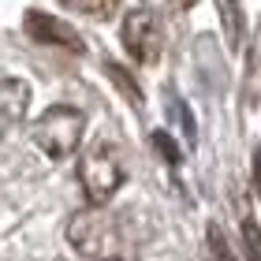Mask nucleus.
<instances>
[{"label":"nucleus","instance_id":"f257e3e1","mask_svg":"<svg viewBox=\"0 0 261 261\" xmlns=\"http://www.w3.org/2000/svg\"><path fill=\"white\" fill-rule=\"evenodd\" d=\"M67 243L75 246L82 257L101 261V257H116L120 254V228H116V217L105 205H86L79 213H71L67 220Z\"/></svg>","mask_w":261,"mask_h":261},{"label":"nucleus","instance_id":"f03ea898","mask_svg":"<svg viewBox=\"0 0 261 261\" xmlns=\"http://www.w3.org/2000/svg\"><path fill=\"white\" fill-rule=\"evenodd\" d=\"M82 130H86V116L75 105H53L34 120V146H38L49 161H64L79 149Z\"/></svg>","mask_w":261,"mask_h":261},{"label":"nucleus","instance_id":"7ed1b4c3","mask_svg":"<svg viewBox=\"0 0 261 261\" xmlns=\"http://www.w3.org/2000/svg\"><path fill=\"white\" fill-rule=\"evenodd\" d=\"M123 183V164L109 146H93L79 161V187L86 191L90 205H105Z\"/></svg>","mask_w":261,"mask_h":261},{"label":"nucleus","instance_id":"20e7f679","mask_svg":"<svg viewBox=\"0 0 261 261\" xmlns=\"http://www.w3.org/2000/svg\"><path fill=\"white\" fill-rule=\"evenodd\" d=\"M123 49L138 64H157L164 49V27L149 8H135L123 15Z\"/></svg>","mask_w":261,"mask_h":261},{"label":"nucleus","instance_id":"39448f33","mask_svg":"<svg viewBox=\"0 0 261 261\" xmlns=\"http://www.w3.org/2000/svg\"><path fill=\"white\" fill-rule=\"evenodd\" d=\"M27 38H34L38 45H56V49H67V53H82L86 41L75 27H67L64 19H53L45 11H27V22H22Z\"/></svg>","mask_w":261,"mask_h":261},{"label":"nucleus","instance_id":"423d86ee","mask_svg":"<svg viewBox=\"0 0 261 261\" xmlns=\"http://www.w3.org/2000/svg\"><path fill=\"white\" fill-rule=\"evenodd\" d=\"M27 109H30L27 79H4L0 82V142L27 120Z\"/></svg>","mask_w":261,"mask_h":261},{"label":"nucleus","instance_id":"0eeeda50","mask_svg":"<svg viewBox=\"0 0 261 261\" xmlns=\"http://www.w3.org/2000/svg\"><path fill=\"white\" fill-rule=\"evenodd\" d=\"M217 11H220V27H224V41L231 49H239L243 41V0H217Z\"/></svg>","mask_w":261,"mask_h":261},{"label":"nucleus","instance_id":"6e6552de","mask_svg":"<svg viewBox=\"0 0 261 261\" xmlns=\"http://www.w3.org/2000/svg\"><path fill=\"white\" fill-rule=\"evenodd\" d=\"M79 11H86V15L93 19H112L116 15V8H120V0H71Z\"/></svg>","mask_w":261,"mask_h":261},{"label":"nucleus","instance_id":"1a4fd4ad","mask_svg":"<svg viewBox=\"0 0 261 261\" xmlns=\"http://www.w3.org/2000/svg\"><path fill=\"white\" fill-rule=\"evenodd\" d=\"M109 75L116 79V86H120V90L127 93V97H130V105H142V93H138V86H135V79H130V75H127L123 67H116V64H109Z\"/></svg>","mask_w":261,"mask_h":261},{"label":"nucleus","instance_id":"9d476101","mask_svg":"<svg viewBox=\"0 0 261 261\" xmlns=\"http://www.w3.org/2000/svg\"><path fill=\"white\" fill-rule=\"evenodd\" d=\"M205 239H209V250H213V257H217V261H235V250L228 246V239H224L220 228H209Z\"/></svg>","mask_w":261,"mask_h":261},{"label":"nucleus","instance_id":"9b49d317","mask_svg":"<svg viewBox=\"0 0 261 261\" xmlns=\"http://www.w3.org/2000/svg\"><path fill=\"white\" fill-rule=\"evenodd\" d=\"M243 243H246V254H250V261H261V228L254 220L243 224Z\"/></svg>","mask_w":261,"mask_h":261},{"label":"nucleus","instance_id":"f8f14e48","mask_svg":"<svg viewBox=\"0 0 261 261\" xmlns=\"http://www.w3.org/2000/svg\"><path fill=\"white\" fill-rule=\"evenodd\" d=\"M153 146H157V149L164 153V157H168V164H175V161H179V149L172 146V138L164 135V130H157V135H153Z\"/></svg>","mask_w":261,"mask_h":261},{"label":"nucleus","instance_id":"ddd939ff","mask_svg":"<svg viewBox=\"0 0 261 261\" xmlns=\"http://www.w3.org/2000/svg\"><path fill=\"white\" fill-rule=\"evenodd\" d=\"M254 179H257V191H261V149H257V161H254Z\"/></svg>","mask_w":261,"mask_h":261},{"label":"nucleus","instance_id":"4468645a","mask_svg":"<svg viewBox=\"0 0 261 261\" xmlns=\"http://www.w3.org/2000/svg\"><path fill=\"white\" fill-rule=\"evenodd\" d=\"M175 4H179V8H194L198 0H175Z\"/></svg>","mask_w":261,"mask_h":261},{"label":"nucleus","instance_id":"2eb2a0df","mask_svg":"<svg viewBox=\"0 0 261 261\" xmlns=\"http://www.w3.org/2000/svg\"><path fill=\"white\" fill-rule=\"evenodd\" d=\"M101 261H127V257H120V254H116V257H101Z\"/></svg>","mask_w":261,"mask_h":261}]
</instances>
